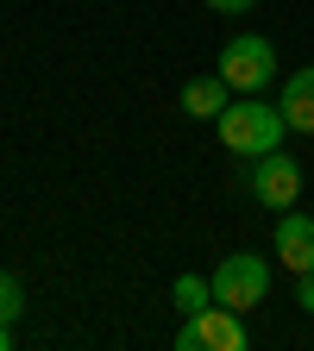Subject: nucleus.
<instances>
[{
	"instance_id": "1",
	"label": "nucleus",
	"mask_w": 314,
	"mask_h": 351,
	"mask_svg": "<svg viewBox=\"0 0 314 351\" xmlns=\"http://www.w3.org/2000/svg\"><path fill=\"white\" fill-rule=\"evenodd\" d=\"M283 132H289V125H283V107L258 101V95H251V101H233L227 113H220V145H227L233 157H245V163L264 157V151H277Z\"/></svg>"
},
{
	"instance_id": "2",
	"label": "nucleus",
	"mask_w": 314,
	"mask_h": 351,
	"mask_svg": "<svg viewBox=\"0 0 314 351\" xmlns=\"http://www.w3.org/2000/svg\"><path fill=\"white\" fill-rule=\"evenodd\" d=\"M214 75L227 82L233 95H271V82H277V44L258 38V32H245V38H233L227 51H220V69Z\"/></svg>"
},
{
	"instance_id": "3",
	"label": "nucleus",
	"mask_w": 314,
	"mask_h": 351,
	"mask_svg": "<svg viewBox=\"0 0 314 351\" xmlns=\"http://www.w3.org/2000/svg\"><path fill=\"white\" fill-rule=\"evenodd\" d=\"M208 282H214L220 307H239V314H245V307H258L264 295H271V263H264L258 251H227Z\"/></svg>"
},
{
	"instance_id": "4",
	"label": "nucleus",
	"mask_w": 314,
	"mask_h": 351,
	"mask_svg": "<svg viewBox=\"0 0 314 351\" xmlns=\"http://www.w3.org/2000/svg\"><path fill=\"white\" fill-rule=\"evenodd\" d=\"M251 332L239 320V307H201V314H183V332H176V351H245Z\"/></svg>"
},
{
	"instance_id": "5",
	"label": "nucleus",
	"mask_w": 314,
	"mask_h": 351,
	"mask_svg": "<svg viewBox=\"0 0 314 351\" xmlns=\"http://www.w3.org/2000/svg\"><path fill=\"white\" fill-rule=\"evenodd\" d=\"M245 182H251V195L271 207V213H289V207L302 201V163L277 145V151L251 157V176H245Z\"/></svg>"
},
{
	"instance_id": "6",
	"label": "nucleus",
	"mask_w": 314,
	"mask_h": 351,
	"mask_svg": "<svg viewBox=\"0 0 314 351\" xmlns=\"http://www.w3.org/2000/svg\"><path fill=\"white\" fill-rule=\"evenodd\" d=\"M277 263H283V270H295V276L314 270V219L295 213V207L277 219Z\"/></svg>"
},
{
	"instance_id": "7",
	"label": "nucleus",
	"mask_w": 314,
	"mask_h": 351,
	"mask_svg": "<svg viewBox=\"0 0 314 351\" xmlns=\"http://www.w3.org/2000/svg\"><path fill=\"white\" fill-rule=\"evenodd\" d=\"M277 107H283V125H289V132H314V63L283 82Z\"/></svg>"
},
{
	"instance_id": "8",
	"label": "nucleus",
	"mask_w": 314,
	"mask_h": 351,
	"mask_svg": "<svg viewBox=\"0 0 314 351\" xmlns=\"http://www.w3.org/2000/svg\"><path fill=\"white\" fill-rule=\"evenodd\" d=\"M183 113H189V119H220V113H227V82H220V75L189 82V88H183Z\"/></svg>"
},
{
	"instance_id": "9",
	"label": "nucleus",
	"mask_w": 314,
	"mask_h": 351,
	"mask_svg": "<svg viewBox=\"0 0 314 351\" xmlns=\"http://www.w3.org/2000/svg\"><path fill=\"white\" fill-rule=\"evenodd\" d=\"M176 307H183V314L214 307V282H208V276H176Z\"/></svg>"
},
{
	"instance_id": "10",
	"label": "nucleus",
	"mask_w": 314,
	"mask_h": 351,
	"mask_svg": "<svg viewBox=\"0 0 314 351\" xmlns=\"http://www.w3.org/2000/svg\"><path fill=\"white\" fill-rule=\"evenodd\" d=\"M19 314H25V289H19V276H7V270H0V320L13 326Z\"/></svg>"
},
{
	"instance_id": "11",
	"label": "nucleus",
	"mask_w": 314,
	"mask_h": 351,
	"mask_svg": "<svg viewBox=\"0 0 314 351\" xmlns=\"http://www.w3.org/2000/svg\"><path fill=\"white\" fill-rule=\"evenodd\" d=\"M295 307H302V314H314V270L295 276Z\"/></svg>"
},
{
	"instance_id": "12",
	"label": "nucleus",
	"mask_w": 314,
	"mask_h": 351,
	"mask_svg": "<svg viewBox=\"0 0 314 351\" xmlns=\"http://www.w3.org/2000/svg\"><path fill=\"white\" fill-rule=\"evenodd\" d=\"M208 7H214V13H251L258 0H208Z\"/></svg>"
},
{
	"instance_id": "13",
	"label": "nucleus",
	"mask_w": 314,
	"mask_h": 351,
	"mask_svg": "<svg viewBox=\"0 0 314 351\" xmlns=\"http://www.w3.org/2000/svg\"><path fill=\"white\" fill-rule=\"evenodd\" d=\"M0 351H13V326L7 320H0Z\"/></svg>"
}]
</instances>
